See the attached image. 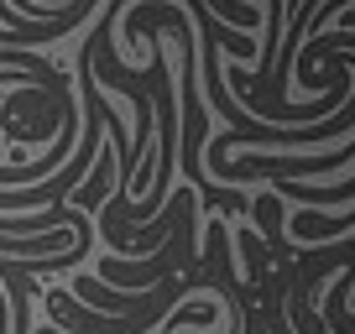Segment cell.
Instances as JSON below:
<instances>
[{
  "instance_id": "cell-1",
  "label": "cell",
  "mask_w": 355,
  "mask_h": 334,
  "mask_svg": "<svg viewBox=\"0 0 355 334\" xmlns=\"http://www.w3.org/2000/svg\"><path fill=\"white\" fill-rule=\"evenodd\" d=\"M189 267H199V209H189L178 220V230L157 245L152 256H100L94 277L105 288H121V292H146L167 277H183Z\"/></svg>"
},
{
  "instance_id": "cell-2",
  "label": "cell",
  "mask_w": 355,
  "mask_h": 334,
  "mask_svg": "<svg viewBox=\"0 0 355 334\" xmlns=\"http://www.w3.org/2000/svg\"><path fill=\"white\" fill-rule=\"evenodd\" d=\"M251 230L256 235H261V240H266V251H272V245H277V240H288V235H282V225H288V204H282L277 199V193H272V188H266L261 193V199H256L251 204Z\"/></svg>"
}]
</instances>
